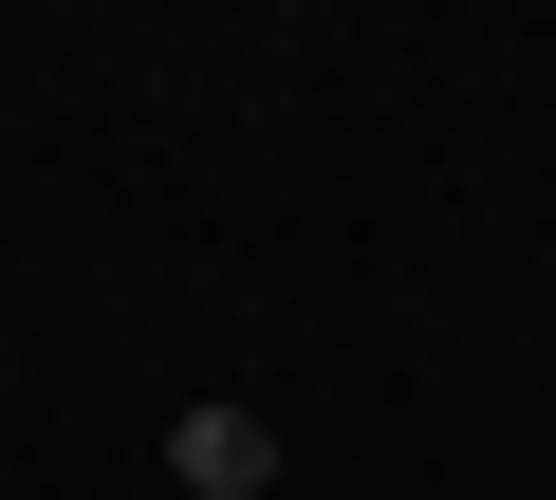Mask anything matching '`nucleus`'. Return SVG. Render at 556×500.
<instances>
[{"label":"nucleus","instance_id":"f257e3e1","mask_svg":"<svg viewBox=\"0 0 556 500\" xmlns=\"http://www.w3.org/2000/svg\"><path fill=\"white\" fill-rule=\"evenodd\" d=\"M167 482H186V500H260V482H278V426H260V408H186V426H167Z\"/></svg>","mask_w":556,"mask_h":500}]
</instances>
